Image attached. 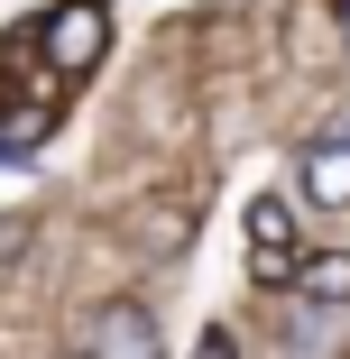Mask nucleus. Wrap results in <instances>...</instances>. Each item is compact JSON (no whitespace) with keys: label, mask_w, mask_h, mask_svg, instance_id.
I'll return each mask as SVG.
<instances>
[{"label":"nucleus","mask_w":350,"mask_h":359,"mask_svg":"<svg viewBox=\"0 0 350 359\" xmlns=\"http://www.w3.org/2000/svg\"><path fill=\"white\" fill-rule=\"evenodd\" d=\"M341 138H350V129H341Z\"/></svg>","instance_id":"9"},{"label":"nucleus","mask_w":350,"mask_h":359,"mask_svg":"<svg viewBox=\"0 0 350 359\" xmlns=\"http://www.w3.org/2000/svg\"><path fill=\"white\" fill-rule=\"evenodd\" d=\"M194 359H240V341H231V332L213 323V332H203V341H194Z\"/></svg>","instance_id":"7"},{"label":"nucleus","mask_w":350,"mask_h":359,"mask_svg":"<svg viewBox=\"0 0 350 359\" xmlns=\"http://www.w3.org/2000/svg\"><path fill=\"white\" fill-rule=\"evenodd\" d=\"M37 46H46L55 74H93L102 46H111V10H102V0H65V10L37 19Z\"/></svg>","instance_id":"2"},{"label":"nucleus","mask_w":350,"mask_h":359,"mask_svg":"<svg viewBox=\"0 0 350 359\" xmlns=\"http://www.w3.org/2000/svg\"><path fill=\"white\" fill-rule=\"evenodd\" d=\"M74 350H83V359H157V313L138 304V295L83 304V313H74Z\"/></svg>","instance_id":"1"},{"label":"nucleus","mask_w":350,"mask_h":359,"mask_svg":"<svg viewBox=\"0 0 350 359\" xmlns=\"http://www.w3.org/2000/svg\"><path fill=\"white\" fill-rule=\"evenodd\" d=\"M249 258H295V212L276 203V194L249 203Z\"/></svg>","instance_id":"6"},{"label":"nucleus","mask_w":350,"mask_h":359,"mask_svg":"<svg viewBox=\"0 0 350 359\" xmlns=\"http://www.w3.org/2000/svg\"><path fill=\"white\" fill-rule=\"evenodd\" d=\"M295 175H304V203L350 212V138H314V148L295 157Z\"/></svg>","instance_id":"3"},{"label":"nucleus","mask_w":350,"mask_h":359,"mask_svg":"<svg viewBox=\"0 0 350 359\" xmlns=\"http://www.w3.org/2000/svg\"><path fill=\"white\" fill-rule=\"evenodd\" d=\"M332 350H341V313L295 304V313H286V359H332Z\"/></svg>","instance_id":"5"},{"label":"nucleus","mask_w":350,"mask_h":359,"mask_svg":"<svg viewBox=\"0 0 350 359\" xmlns=\"http://www.w3.org/2000/svg\"><path fill=\"white\" fill-rule=\"evenodd\" d=\"M295 304L350 313V249H314V258H304V276H295Z\"/></svg>","instance_id":"4"},{"label":"nucleus","mask_w":350,"mask_h":359,"mask_svg":"<svg viewBox=\"0 0 350 359\" xmlns=\"http://www.w3.org/2000/svg\"><path fill=\"white\" fill-rule=\"evenodd\" d=\"M341 37H350V0H341Z\"/></svg>","instance_id":"8"}]
</instances>
